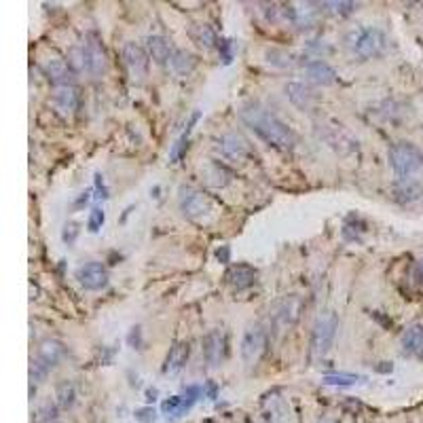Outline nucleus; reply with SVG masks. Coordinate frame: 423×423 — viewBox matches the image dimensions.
I'll list each match as a JSON object with an SVG mask.
<instances>
[{"instance_id":"obj_1","label":"nucleus","mask_w":423,"mask_h":423,"mask_svg":"<svg viewBox=\"0 0 423 423\" xmlns=\"http://www.w3.org/2000/svg\"><path fill=\"white\" fill-rule=\"evenodd\" d=\"M239 117L261 140H265L269 147H273L277 151H284V153L294 149V144H297L294 131L279 117H275L273 113L263 109V106H258V104L243 106V109L239 111Z\"/></svg>"},{"instance_id":"obj_2","label":"nucleus","mask_w":423,"mask_h":423,"mask_svg":"<svg viewBox=\"0 0 423 423\" xmlns=\"http://www.w3.org/2000/svg\"><path fill=\"white\" fill-rule=\"evenodd\" d=\"M337 330H339V315L332 309H326L315 317L311 328V343H309L313 360L326 358V354L332 349Z\"/></svg>"},{"instance_id":"obj_3","label":"nucleus","mask_w":423,"mask_h":423,"mask_svg":"<svg viewBox=\"0 0 423 423\" xmlns=\"http://www.w3.org/2000/svg\"><path fill=\"white\" fill-rule=\"evenodd\" d=\"M305 311V299L301 294H286L277 299L271 309H269V320H271V326L277 330V332H284V330H290L292 326L299 324L301 315Z\"/></svg>"},{"instance_id":"obj_4","label":"nucleus","mask_w":423,"mask_h":423,"mask_svg":"<svg viewBox=\"0 0 423 423\" xmlns=\"http://www.w3.org/2000/svg\"><path fill=\"white\" fill-rule=\"evenodd\" d=\"M178 203H180L182 214L195 223H207L214 218L218 212L214 197L203 191H197V189H182Z\"/></svg>"},{"instance_id":"obj_5","label":"nucleus","mask_w":423,"mask_h":423,"mask_svg":"<svg viewBox=\"0 0 423 423\" xmlns=\"http://www.w3.org/2000/svg\"><path fill=\"white\" fill-rule=\"evenodd\" d=\"M347 43L351 47L358 57L362 59H373L377 55H381L385 51V45H387V39L385 34L379 30V28H358L354 30L347 37Z\"/></svg>"},{"instance_id":"obj_6","label":"nucleus","mask_w":423,"mask_h":423,"mask_svg":"<svg viewBox=\"0 0 423 423\" xmlns=\"http://www.w3.org/2000/svg\"><path fill=\"white\" fill-rule=\"evenodd\" d=\"M390 165L400 178H408V176L417 173L423 167V151L413 142H396L392 144L390 153Z\"/></svg>"},{"instance_id":"obj_7","label":"nucleus","mask_w":423,"mask_h":423,"mask_svg":"<svg viewBox=\"0 0 423 423\" xmlns=\"http://www.w3.org/2000/svg\"><path fill=\"white\" fill-rule=\"evenodd\" d=\"M269 349V335L263 326L254 324L243 332L241 339V360L248 366H256Z\"/></svg>"},{"instance_id":"obj_8","label":"nucleus","mask_w":423,"mask_h":423,"mask_svg":"<svg viewBox=\"0 0 423 423\" xmlns=\"http://www.w3.org/2000/svg\"><path fill=\"white\" fill-rule=\"evenodd\" d=\"M123 64L127 68V75L133 83H142L149 75V64L151 57L147 53V49L142 45H138L133 41H127L123 45Z\"/></svg>"},{"instance_id":"obj_9","label":"nucleus","mask_w":423,"mask_h":423,"mask_svg":"<svg viewBox=\"0 0 423 423\" xmlns=\"http://www.w3.org/2000/svg\"><path fill=\"white\" fill-rule=\"evenodd\" d=\"M218 151H220V155L225 159L237 161V163L248 161L254 155L248 140H245L241 133H235V131H229V133L218 138Z\"/></svg>"},{"instance_id":"obj_10","label":"nucleus","mask_w":423,"mask_h":423,"mask_svg":"<svg viewBox=\"0 0 423 423\" xmlns=\"http://www.w3.org/2000/svg\"><path fill=\"white\" fill-rule=\"evenodd\" d=\"M41 66H43V73L47 75V79L51 83H55L57 87L62 85H73V77H75V70L70 68V64L59 57L57 53H51L47 57L41 59Z\"/></svg>"},{"instance_id":"obj_11","label":"nucleus","mask_w":423,"mask_h":423,"mask_svg":"<svg viewBox=\"0 0 423 423\" xmlns=\"http://www.w3.org/2000/svg\"><path fill=\"white\" fill-rule=\"evenodd\" d=\"M75 277L85 290H102L109 286V271L102 263H85L75 271Z\"/></svg>"},{"instance_id":"obj_12","label":"nucleus","mask_w":423,"mask_h":423,"mask_svg":"<svg viewBox=\"0 0 423 423\" xmlns=\"http://www.w3.org/2000/svg\"><path fill=\"white\" fill-rule=\"evenodd\" d=\"M201 351H203V358L207 362L209 368H216L220 366V362L225 360V351H227V339H225V332L214 328L209 330L203 341H201Z\"/></svg>"},{"instance_id":"obj_13","label":"nucleus","mask_w":423,"mask_h":423,"mask_svg":"<svg viewBox=\"0 0 423 423\" xmlns=\"http://www.w3.org/2000/svg\"><path fill=\"white\" fill-rule=\"evenodd\" d=\"M83 53H85V75L97 77L106 70V53L104 47L100 45V41H85L81 43Z\"/></svg>"},{"instance_id":"obj_14","label":"nucleus","mask_w":423,"mask_h":423,"mask_svg":"<svg viewBox=\"0 0 423 423\" xmlns=\"http://www.w3.org/2000/svg\"><path fill=\"white\" fill-rule=\"evenodd\" d=\"M305 77L315 85H332L337 81V70L322 59H311L305 64Z\"/></svg>"},{"instance_id":"obj_15","label":"nucleus","mask_w":423,"mask_h":423,"mask_svg":"<svg viewBox=\"0 0 423 423\" xmlns=\"http://www.w3.org/2000/svg\"><path fill=\"white\" fill-rule=\"evenodd\" d=\"M400 349L404 356H411V358L423 354V324L415 322L406 326V330L400 337Z\"/></svg>"},{"instance_id":"obj_16","label":"nucleus","mask_w":423,"mask_h":423,"mask_svg":"<svg viewBox=\"0 0 423 423\" xmlns=\"http://www.w3.org/2000/svg\"><path fill=\"white\" fill-rule=\"evenodd\" d=\"M79 102H81V93L75 85H62L53 93L55 109L64 115H73L79 109Z\"/></svg>"},{"instance_id":"obj_17","label":"nucleus","mask_w":423,"mask_h":423,"mask_svg":"<svg viewBox=\"0 0 423 423\" xmlns=\"http://www.w3.org/2000/svg\"><path fill=\"white\" fill-rule=\"evenodd\" d=\"M189 356H191V343H189V341L176 343V345L167 351V358H165V364H163V373H165V375L180 373V370L185 368Z\"/></svg>"},{"instance_id":"obj_18","label":"nucleus","mask_w":423,"mask_h":423,"mask_svg":"<svg viewBox=\"0 0 423 423\" xmlns=\"http://www.w3.org/2000/svg\"><path fill=\"white\" fill-rule=\"evenodd\" d=\"M144 49H147L149 57H151L155 64H159V66L169 64V59H171V55H173L171 43H169L165 37H161V34H153V37H149V39L144 41Z\"/></svg>"},{"instance_id":"obj_19","label":"nucleus","mask_w":423,"mask_h":423,"mask_svg":"<svg viewBox=\"0 0 423 423\" xmlns=\"http://www.w3.org/2000/svg\"><path fill=\"white\" fill-rule=\"evenodd\" d=\"M286 97L297 106L299 111H311L313 104H315V93L311 91V87H307L305 83H299V81H292L286 85Z\"/></svg>"},{"instance_id":"obj_20","label":"nucleus","mask_w":423,"mask_h":423,"mask_svg":"<svg viewBox=\"0 0 423 423\" xmlns=\"http://www.w3.org/2000/svg\"><path fill=\"white\" fill-rule=\"evenodd\" d=\"M225 277H227V281L233 288L243 290V288H250L256 281V269L250 267V265H245V263H237V265L229 267Z\"/></svg>"},{"instance_id":"obj_21","label":"nucleus","mask_w":423,"mask_h":423,"mask_svg":"<svg viewBox=\"0 0 423 423\" xmlns=\"http://www.w3.org/2000/svg\"><path fill=\"white\" fill-rule=\"evenodd\" d=\"M203 176H205V182L214 189H225L233 180V171L220 161H209L203 167Z\"/></svg>"},{"instance_id":"obj_22","label":"nucleus","mask_w":423,"mask_h":423,"mask_svg":"<svg viewBox=\"0 0 423 423\" xmlns=\"http://www.w3.org/2000/svg\"><path fill=\"white\" fill-rule=\"evenodd\" d=\"M189 34H191L193 43H197V45L203 47V49H216V47H220L218 34H216V30L212 28L209 24H195V26L189 30Z\"/></svg>"},{"instance_id":"obj_23","label":"nucleus","mask_w":423,"mask_h":423,"mask_svg":"<svg viewBox=\"0 0 423 423\" xmlns=\"http://www.w3.org/2000/svg\"><path fill=\"white\" fill-rule=\"evenodd\" d=\"M169 68L178 77H189V75H193V70L197 68V55H193L191 51H185V49L173 51V55L169 59Z\"/></svg>"},{"instance_id":"obj_24","label":"nucleus","mask_w":423,"mask_h":423,"mask_svg":"<svg viewBox=\"0 0 423 423\" xmlns=\"http://www.w3.org/2000/svg\"><path fill=\"white\" fill-rule=\"evenodd\" d=\"M62 356H64V345L59 341H55V339L43 341L41 347H39V354H37V358L41 362H45L49 368H53L62 360Z\"/></svg>"},{"instance_id":"obj_25","label":"nucleus","mask_w":423,"mask_h":423,"mask_svg":"<svg viewBox=\"0 0 423 423\" xmlns=\"http://www.w3.org/2000/svg\"><path fill=\"white\" fill-rule=\"evenodd\" d=\"M55 400L59 404V408L68 411V408H73L75 402H77V387L73 381H59L55 385Z\"/></svg>"},{"instance_id":"obj_26","label":"nucleus","mask_w":423,"mask_h":423,"mask_svg":"<svg viewBox=\"0 0 423 423\" xmlns=\"http://www.w3.org/2000/svg\"><path fill=\"white\" fill-rule=\"evenodd\" d=\"M161 413L167 417H180L187 413V404H185V396H171L167 400L161 402Z\"/></svg>"},{"instance_id":"obj_27","label":"nucleus","mask_w":423,"mask_h":423,"mask_svg":"<svg viewBox=\"0 0 423 423\" xmlns=\"http://www.w3.org/2000/svg\"><path fill=\"white\" fill-rule=\"evenodd\" d=\"M324 11H328L330 15H339V17H345V15H351V13H354L356 11V3H347V0H341V3H337V0H335V3H322L320 5Z\"/></svg>"},{"instance_id":"obj_28","label":"nucleus","mask_w":423,"mask_h":423,"mask_svg":"<svg viewBox=\"0 0 423 423\" xmlns=\"http://www.w3.org/2000/svg\"><path fill=\"white\" fill-rule=\"evenodd\" d=\"M360 381H364L362 375H351V373H337V375H326L324 377L326 385H341V387L343 385H356Z\"/></svg>"},{"instance_id":"obj_29","label":"nucleus","mask_w":423,"mask_h":423,"mask_svg":"<svg viewBox=\"0 0 423 423\" xmlns=\"http://www.w3.org/2000/svg\"><path fill=\"white\" fill-rule=\"evenodd\" d=\"M187 151H189V135L182 133L178 140H176L173 147H171V151H169V161H171V163H180V159L187 155Z\"/></svg>"},{"instance_id":"obj_30","label":"nucleus","mask_w":423,"mask_h":423,"mask_svg":"<svg viewBox=\"0 0 423 423\" xmlns=\"http://www.w3.org/2000/svg\"><path fill=\"white\" fill-rule=\"evenodd\" d=\"M49 366L45 364V362H41L39 358H34L32 360V364H30V381L32 383H41L47 375H49Z\"/></svg>"},{"instance_id":"obj_31","label":"nucleus","mask_w":423,"mask_h":423,"mask_svg":"<svg viewBox=\"0 0 423 423\" xmlns=\"http://www.w3.org/2000/svg\"><path fill=\"white\" fill-rule=\"evenodd\" d=\"M104 223H106V214H104V209L93 207V209L89 212V218H87V229H89L91 233H97V231L104 227Z\"/></svg>"},{"instance_id":"obj_32","label":"nucleus","mask_w":423,"mask_h":423,"mask_svg":"<svg viewBox=\"0 0 423 423\" xmlns=\"http://www.w3.org/2000/svg\"><path fill=\"white\" fill-rule=\"evenodd\" d=\"M138 423H157V411L153 406H142V408H135L133 413Z\"/></svg>"},{"instance_id":"obj_33","label":"nucleus","mask_w":423,"mask_h":423,"mask_svg":"<svg viewBox=\"0 0 423 423\" xmlns=\"http://www.w3.org/2000/svg\"><path fill=\"white\" fill-rule=\"evenodd\" d=\"M79 233H81V229H79V225H77V223H68V225L64 227L62 239H64V241H66L68 245H73V243L77 241Z\"/></svg>"},{"instance_id":"obj_34","label":"nucleus","mask_w":423,"mask_h":423,"mask_svg":"<svg viewBox=\"0 0 423 423\" xmlns=\"http://www.w3.org/2000/svg\"><path fill=\"white\" fill-rule=\"evenodd\" d=\"M127 343L133 347V349H140V345H142V330H140V326H133L127 335Z\"/></svg>"},{"instance_id":"obj_35","label":"nucleus","mask_w":423,"mask_h":423,"mask_svg":"<svg viewBox=\"0 0 423 423\" xmlns=\"http://www.w3.org/2000/svg\"><path fill=\"white\" fill-rule=\"evenodd\" d=\"M220 53H223V62L225 64H231L233 59V53H231V41H220Z\"/></svg>"},{"instance_id":"obj_36","label":"nucleus","mask_w":423,"mask_h":423,"mask_svg":"<svg viewBox=\"0 0 423 423\" xmlns=\"http://www.w3.org/2000/svg\"><path fill=\"white\" fill-rule=\"evenodd\" d=\"M95 189H97V193H102V199H109V189L104 187V180H102L100 173H95Z\"/></svg>"},{"instance_id":"obj_37","label":"nucleus","mask_w":423,"mask_h":423,"mask_svg":"<svg viewBox=\"0 0 423 423\" xmlns=\"http://www.w3.org/2000/svg\"><path fill=\"white\" fill-rule=\"evenodd\" d=\"M229 256H231L229 245H220V248L216 250V258H218L220 263H229Z\"/></svg>"},{"instance_id":"obj_38","label":"nucleus","mask_w":423,"mask_h":423,"mask_svg":"<svg viewBox=\"0 0 423 423\" xmlns=\"http://www.w3.org/2000/svg\"><path fill=\"white\" fill-rule=\"evenodd\" d=\"M157 396H159L157 387H153V390H149V392H147V400H149V402H155V400H157Z\"/></svg>"},{"instance_id":"obj_39","label":"nucleus","mask_w":423,"mask_h":423,"mask_svg":"<svg viewBox=\"0 0 423 423\" xmlns=\"http://www.w3.org/2000/svg\"><path fill=\"white\" fill-rule=\"evenodd\" d=\"M383 366H377L379 373H392V362H381Z\"/></svg>"},{"instance_id":"obj_40","label":"nucleus","mask_w":423,"mask_h":423,"mask_svg":"<svg viewBox=\"0 0 423 423\" xmlns=\"http://www.w3.org/2000/svg\"><path fill=\"white\" fill-rule=\"evenodd\" d=\"M207 394H209V398H216V385L214 383L207 385Z\"/></svg>"},{"instance_id":"obj_41","label":"nucleus","mask_w":423,"mask_h":423,"mask_svg":"<svg viewBox=\"0 0 423 423\" xmlns=\"http://www.w3.org/2000/svg\"><path fill=\"white\" fill-rule=\"evenodd\" d=\"M317 423H337V421H332V419H322V421H317Z\"/></svg>"},{"instance_id":"obj_42","label":"nucleus","mask_w":423,"mask_h":423,"mask_svg":"<svg viewBox=\"0 0 423 423\" xmlns=\"http://www.w3.org/2000/svg\"><path fill=\"white\" fill-rule=\"evenodd\" d=\"M419 271H421V275H423V261L419 263Z\"/></svg>"}]
</instances>
